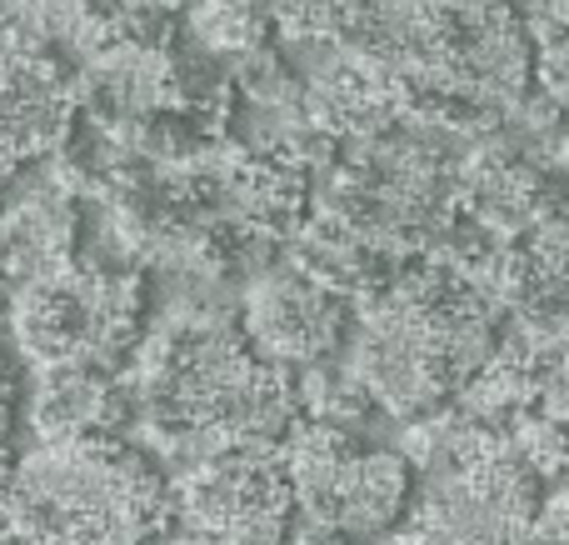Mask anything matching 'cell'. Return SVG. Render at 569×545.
I'll return each instance as SVG.
<instances>
[{
	"instance_id": "cell-3",
	"label": "cell",
	"mask_w": 569,
	"mask_h": 545,
	"mask_svg": "<svg viewBox=\"0 0 569 545\" xmlns=\"http://www.w3.org/2000/svg\"><path fill=\"white\" fill-rule=\"evenodd\" d=\"M290 506L350 541L390 536L415 496V470L395 446H360L325 420L295 416L280 436Z\"/></svg>"
},
{
	"instance_id": "cell-14",
	"label": "cell",
	"mask_w": 569,
	"mask_h": 545,
	"mask_svg": "<svg viewBox=\"0 0 569 545\" xmlns=\"http://www.w3.org/2000/svg\"><path fill=\"white\" fill-rule=\"evenodd\" d=\"M0 545H20V541L10 536V531H6V521H0Z\"/></svg>"
},
{
	"instance_id": "cell-5",
	"label": "cell",
	"mask_w": 569,
	"mask_h": 545,
	"mask_svg": "<svg viewBox=\"0 0 569 545\" xmlns=\"http://www.w3.org/2000/svg\"><path fill=\"white\" fill-rule=\"evenodd\" d=\"M236 310H240L246 346L280 370H290V366L300 370L310 360L335 356L345 330H350V300L305 280L284 260H270L266 270L246 276Z\"/></svg>"
},
{
	"instance_id": "cell-8",
	"label": "cell",
	"mask_w": 569,
	"mask_h": 545,
	"mask_svg": "<svg viewBox=\"0 0 569 545\" xmlns=\"http://www.w3.org/2000/svg\"><path fill=\"white\" fill-rule=\"evenodd\" d=\"M300 370L305 376H300V386H295V406H300V416L325 420V426L345 430V436L360 440V446H385L380 426L390 416H385V410L375 406L370 390L345 370V360L335 366V360L325 356V360H310V366H300Z\"/></svg>"
},
{
	"instance_id": "cell-11",
	"label": "cell",
	"mask_w": 569,
	"mask_h": 545,
	"mask_svg": "<svg viewBox=\"0 0 569 545\" xmlns=\"http://www.w3.org/2000/svg\"><path fill=\"white\" fill-rule=\"evenodd\" d=\"M390 545H530V541H495V536H475V531H455V526H440V521L410 516L390 536Z\"/></svg>"
},
{
	"instance_id": "cell-6",
	"label": "cell",
	"mask_w": 569,
	"mask_h": 545,
	"mask_svg": "<svg viewBox=\"0 0 569 545\" xmlns=\"http://www.w3.org/2000/svg\"><path fill=\"white\" fill-rule=\"evenodd\" d=\"M26 420L36 440H86V436H126L136 420L126 380L116 370H96L86 360L36 366L26 400Z\"/></svg>"
},
{
	"instance_id": "cell-4",
	"label": "cell",
	"mask_w": 569,
	"mask_h": 545,
	"mask_svg": "<svg viewBox=\"0 0 569 545\" xmlns=\"http://www.w3.org/2000/svg\"><path fill=\"white\" fill-rule=\"evenodd\" d=\"M170 521L226 545H284L290 480L280 440H226L170 480Z\"/></svg>"
},
{
	"instance_id": "cell-7",
	"label": "cell",
	"mask_w": 569,
	"mask_h": 545,
	"mask_svg": "<svg viewBox=\"0 0 569 545\" xmlns=\"http://www.w3.org/2000/svg\"><path fill=\"white\" fill-rule=\"evenodd\" d=\"M284 266H295L305 280L335 290L340 300H365L390 280L395 256L375 250L365 236H355L345 220H335L330 210H305L300 226L280 240Z\"/></svg>"
},
{
	"instance_id": "cell-12",
	"label": "cell",
	"mask_w": 569,
	"mask_h": 545,
	"mask_svg": "<svg viewBox=\"0 0 569 545\" xmlns=\"http://www.w3.org/2000/svg\"><path fill=\"white\" fill-rule=\"evenodd\" d=\"M156 545H226V541L206 536V531H190V526H180L176 536H166V531H160V536H156Z\"/></svg>"
},
{
	"instance_id": "cell-2",
	"label": "cell",
	"mask_w": 569,
	"mask_h": 545,
	"mask_svg": "<svg viewBox=\"0 0 569 545\" xmlns=\"http://www.w3.org/2000/svg\"><path fill=\"white\" fill-rule=\"evenodd\" d=\"M136 420L176 430H210L216 440H280L295 426V386L260 360L236 326L156 330L146 326L120 366Z\"/></svg>"
},
{
	"instance_id": "cell-9",
	"label": "cell",
	"mask_w": 569,
	"mask_h": 545,
	"mask_svg": "<svg viewBox=\"0 0 569 545\" xmlns=\"http://www.w3.org/2000/svg\"><path fill=\"white\" fill-rule=\"evenodd\" d=\"M186 36L210 56L236 60L256 46H270V0H186Z\"/></svg>"
},
{
	"instance_id": "cell-10",
	"label": "cell",
	"mask_w": 569,
	"mask_h": 545,
	"mask_svg": "<svg viewBox=\"0 0 569 545\" xmlns=\"http://www.w3.org/2000/svg\"><path fill=\"white\" fill-rule=\"evenodd\" d=\"M510 450L535 470L540 480H560L565 476V420L545 416V410H520V416L505 426Z\"/></svg>"
},
{
	"instance_id": "cell-13",
	"label": "cell",
	"mask_w": 569,
	"mask_h": 545,
	"mask_svg": "<svg viewBox=\"0 0 569 545\" xmlns=\"http://www.w3.org/2000/svg\"><path fill=\"white\" fill-rule=\"evenodd\" d=\"M10 466H16V460H10L6 440H0V490H6V480H10Z\"/></svg>"
},
{
	"instance_id": "cell-1",
	"label": "cell",
	"mask_w": 569,
	"mask_h": 545,
	"mask_svg": "<svg viewBox=\"0 0 569 545\" xmlns=\"http://www.w3.org/2000/svg\"><path fill=\"white\" fill-rule=\"evenodd\" d=\"M0 521L20 545H146L170 526V480L126 436L40 440L10 466Z\"/></svg>"
}]
</instances>
